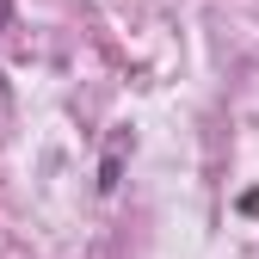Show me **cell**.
Masks as SVG:
<instances>
[{
    "label": "cell",
    "instance_id": "obj_1",
    "mask_svg": "<svg viewBox=\"0 0 259 259\" xmlns=\"http://www.w3.org/2000/svg\"><path fill=\"white\" fill-rule=\"evenodd\" d=\"M13 25V0H0V31H7Z\"/></svg>",
    "mask_w": 259,
    "mask_h": 259
}]
</instances>
